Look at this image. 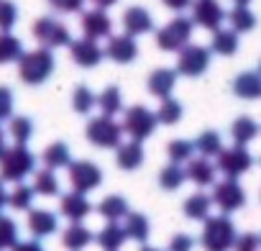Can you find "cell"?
<instances>
[{"label":"cell","mask_w":261,"mask_h":251,"mask_svg":"<svg viewBox=\"0 0 261 251\" xmlns=\"http://www.w3.org/2000/svg\"><path fill=\"white\" fill-rule=\"evenodd\" d=\"M95 241L102 251H120V246L128 241V236H125L120 223H105L100 228V233L95 236Z\"/></svg>","instance_id":"obj_25"},{"label":"cell","mask_w":261,"mask_h":251,"mask_svg":"<svg viewBox=\"0 0 261 251\" xmlns=\"http://www.w3.org/2000/svg\"><path fill=\"white\" fill-rule=\"evenodd\" d=\"M162 3H164L169 11H174V13H182L185 8H190V6H192V0H162Z\"/></svg>","instance_id":"obj_49"},{"label":"cell","mask_w":261,"mask_h":251,"mask_svg":"<svg viewBox=\"0 0 261 251\" xmlns=\"http://www.w3.org/2000/svg\"><path fill=\"white\" fill-rule=\"evenodd\" d=\"M192 154H195V144L187 141V139H174L167 146V157H169L172 164H185V162L192 159Z\"/></svg>","instance_id":"obj_40"},{"label":"cell","mask_w":261,"mask_h":251,"mask_svg":"<svg viewBox=\"0 0 261 251\" xmlns=\"http://www.w3.org/2000/svg\"><path fill=\"white\" fill-rule=\"evenodd\" d=\"M258 248H261V238L256 233H241L236 236L230 251H258Z\"/></svg>","instance_id":"obj_44"},{"label":"cell","mask_w":261,"mask_h":251,"mask_svg":"<svg viewBox=\"0 0 261 251\" xmlns=\"http://www.w3.org/2000/svg\"><path fill=\"white\" fill-rule=\"evenodd\" d=\"M192 29H195L192 18H187V16H174L164 29L156 31V46H159L162 52H179L182 46L190 44Z\"/></svg>","instance_id":"obj_6"},{"label":"cell","mask_w":261,"mask_h":251,"mask_svg":"<svg viewBox=\"0 0 261 251\" xmlns=\"http://www.w3.org/2000/svg\"><path fill=\"white\" fill-rule=\"evenodd\" d=\"M139 251H159V248H154V246H141Z\"/></svg>","instance_id":"obj_54"},{"label":"cell","mask_w":261,"mask_h":251,"mask_svg":"<svg viewBox=\"0 0 261 251\" xmlns=\"http://www.w3.org/2000/svg\"><path fill=\"white\" fill-rule=\"evenodd\" d=\"M123 31L128 34V36H144V34H149V31H154V18H151V13L146 11V8H141V6H134V8H128L125 13H123Z\"/></svg>","instance_id":"obj_16"},{"label":"cell","mask_w":261,"mask_h":251,"mask_svg":"<svg viewBox=\"0 0 261 251\" xmlns=\"http://www.w3.org/2000/svg\"><path fill=\"white\" fill-rule=\"evenodd\" d=\"M105 57L113 59L115 64H130L139 57V44L134 36L128 34H118V36H108V46H105Z\"/></svg>","instance_id":"obj_14"},{"label":"cell","mask_w":261,"mask_h":251,"mask_svg":"<svg viewBox=\"0 0 261 251\" xmlns=\"http://www.w3.org/2000/svg\"><path fill=\"white\" fill-rule=\"evenodd\" d=\"M233 3H236V6H248L251 0H233Z\"/></svg>","instance_id":"obj_53"},{"label":"cell","mask_w":261,"mask_h":251,"mask_svg":"<svg viewBox=\"0 0 261 251\" xmlns=\"http://www.w3.org/2000/svg\"><path fill=\"white\" fill-rule=\"evenodd\" d=\"M18 243V225L13 218L0 215V251H11Z\"/></svg>","instance_id":"obj_41"},{"label":"cell","mask_w":261,"mask_h":251,"mask_svg":"<svg viewBox=\"0 0 261 251\" xmlns=\"http://www.w3.org/2000/svg\"><path fill=\"white\" fill-rule=\"evenodd\" d=\"M90 210H92V205H90V200H87V195H80V192H67V195H62V200H59V213L67 218V220H72V223H80V220H85L87 215H90Z\"/></svg>","instance_id":"obj_18"},{"label":"cell","mask_w":261,"mask_h":251,"mask_svg":"<svg viewBox=\"0 0 261 251\" xmlns=\"http://www.w3.org/2000/svg\"><path fill=\"white\" fill-rule=\"evenodd\" d=\"M69 185L74 192L80 195H87L92 190L100 187L102 182V169L95 164V162H87V159H80V162H69Z\"/></svg>","instance_id":"obj_11"},{"label":"cell","mask_w":261,"mask_h":251,"mask_svg":"<svg viewBox=\"0 0 261 251\" xmlns=\"http://www.w3.org/2000/svg\"><path fill=\"white\" fill-rule=\"evenodd\" d=\"M41 162H44L46 169H64V167H69V162H72L69 146H67L64 141L49 144V146L44 149V154H41Z\"/></svg>","instance_id":"obj_27"},{"label":"cell","mask_w":261,"mask_h":251,"mask_svg":"<svg viewBox=\"0 0 261 251\" xmlns=\"http://www.w3.org/2000/svg\"><path fill=\"white\" fill-rule=\"evenodd\" d=\"M185 169H182V164H167L162 172H159V185H162V190H167V192H174V190H179L182 185H185Z\"/></svg>","instance_id":"obj_38"},{"label":"cell","mask_w":261,"mask_h":251,"mask_svg":"<svg viewBox=\"0 0 261 251\" xmlns=\"http://www.w3.org/2000/svg\"><path fill=\"white\" fill-rule=\"evenodd\" d=\"M34 187H29V185H23V182H16V187L8 192V205L13 208V210H31V205H34Z\"/></svg>","instance_id":"obj_39"},{"label":"cell","mask_w":261,"mask_h":251,"mask_svg":"<svg viewBox=\"0 0 261 251\" xmlns=\"http://www.w3.org/2000/svg\"><path fill=\"white\" fill-rule=\"evenodd\" d=\"M233 92L241 100H258L261 97V74L258 72H241L233 80Z\"/></svg>","instance_id":"obj_24"},{"label":"cell","mask_w":261,"mask_h":251,"mask_svg":"<svg viewBox=\"0 0 261 251\" xmlns=\"http://www.w3.org/2000/svg\"><path fill=\"white\" fill-rule=\"evenodd\" d=\"M54 67H57V62H54L51 49L39 46L34 52H23L21 54V59H18V77L26 85H44L54 74Z\"/></svg>","instance_id":"obj_1"},{"label":"cell","mask_w":261,"mask_h":251,"mask_svg":"<svg viewBox=\"0 0 261 251\" xmlns=\"http://www.w3.org/2000/svg\"><path fill=\"white\" fill-rule=\"evenodd\" d=\"M174 85H177V72L169 69V67H159V69H154V72L149 74V82H146L149 92H151L154 97H159V100L169 97L172 90H174Z\"/></svg>","instance_id":"obj_21"},{"label":"cell","mask_w":261,"mask_h":251,"mask_svg":"<svg viewBox=\"0 0 261 251\" xmlns=\"http://www.w3.org/2000/svg\"><path fill=\"white\" fill-rule=\"evenodd\" d=\"M258 131H261V126H258L251 115H241V118H236V120L230 123V139H233V144H238V146L251 144V141L258 136Z\"/></svg>","instance_id":"obj_23"},{"label":"cell","mask_w":261,"mask_h":251,"mask_svg":"<svg viewBox=\"0 0 261 251\" xmlns=\"http://www.w3.org/2000/svg\"><path fill=\"white\" fill-rule=\"evenodd\" d=\"M6 149H8V144H6V131L0 129V157L6 154Z\"/></svg>","instance_id":"obj_52"},{"label":"cell","mask_w":261,"mask_h":251,"mask_svg":"<svg viewBox=\"0 0 261 251\" xmlns=\"http://www.w3.org/2000/svg\"><path fill=\"white\" fill-rule=\"evenodd\" d=\"M18 23V8L13 0H0V31H11Z\"/></svg>","instance_id":"obj_43"},{"label":"cell","mask_w":261,"mask_h":251,"mask_svg":"<svg viewBox=\"0 0 261 251\" xmlns=\"http://www.w3.org/2000/svg\"><path fill=\"white\" fill-rule=\"evenodd\" d=\"M34 192L36 195H44V197H57L62 190H59V180H57V174H54V169H39V172H34Z\"/></svg>","instance_id":"obj_33"},{"label":"cell","mask_w":261,"mask_h":251,"mask_svg":"<svg viewBox=\"0 0 261 251\" xmlns=\"http://www.w3.org/2000/svg\"><path fill=\"white\" fill-rule=\"evenodd\" d=\"M223 149V139L218 131H202L195 141V152H200V157L210 159V157H218Z\"/></svg>","instance_id":"obj_37"},{"label":"cell","mask_w":261,"mask_h":251,"mask_svg":"<svg viewBox=\"0 0 261 251\" xmlns=\"http://www.w3.org/2000/svg\"><path fill=\"white\" fill-rule=\"evenodd\" d=\"M210 52L220 54V57H233L238 52V34L230 29H218L213 31V41H210Z\"/></svg>","instance_id":"obj_30"},{"label":"cell","mask_w":261,"mask_h":251,"mask_svg":"<svg viewBox=\"0 0 261 251\" xmlns=\"http://www.w3.org/2000/svg\"><path fill=\"white\" fill-rule=\"evenodd\" d=\"M182 210H185V215H187L190 220H205V218L210 215V210H213V200H210V195H205V192H192V195L185 200Z\"/></svg>","instance_id":"obj_29"},{"label":"cell","mask_w":261,"mask_h":251,"mask_svg":"<svg viewBox=\"0 0 261 251\" xmlns=\"http://www.w3.org/2000/svg\"><path fill=\"white\" fill-rule=\"evenodd\" d=\"M97 213H100L108 223H120L130 210H128V200H125V197H120V195H108V197L100 200Z\"/></svg>","instance_id":"obj_26"},{"label":"cell","mask_w":261,"mask_h":251,"mask_svg":"<svg viewBox=\"0 0 261 251\" xmlns=\"http://www.w3.org/2000/svg\"><path fill=\"white\" fill-rule=\"evenodd\" d=\"M210 200H213V205L220 208L223 215H228V213H236V210H241L246 205V192H243V187H241L238 180L225 177L223 182H215L213 185Z\"/></svg>","instance_id":"obj_10"},{"label":"cell","mask_w":261,"mask_h":251,"mask_svg":"<svg viewBox=\"0 0 261 251\" xmlns=\"http://www.w3.org/2000/svg\"><path fill=\"white\" fill-rule=\"evenodd\" d=\"M49 6L57 13H82L85 0H49Z\"/></svg>","instance_id":"obj_46"},{"label":"cell","mask_w":261,"mask_h":251,"mask_svg":"<svg viewBox=\"0 0 261 251\" xmlns=\"http://www.w3.org/2000/svg\"><path fill=\"white\" fill-rule=\"evenodd\" d=\"M258 74H261V62H258Z\"/></svg>","instance_id":"obj_55"},{"label":"cell","mask_w":261,"mask_h":251,"mask_svg":"<svg viewBox=\"0 0 261 251\" xmlns=\"http://www.w3.org/2000/svg\"><path fill=\"white\" fill-rule=\"evenodd\" d=\"M31 34H34V39H36L44 49H59V46H69V44H72L69 29H67L62 21L51 18V16H41L39 21H34Z\"/></svg>","instance_id":"obj_7"},{"label":"cell","mask_w":261,"mask_h":251,"mask_svg":"<svg viewBox=\"0 0 261 251\" xmlns=\"http://www.w3.org/2000/svg\"><path fill=\"white\" fill-rule=\"evenodd\" d=\"M13 118V90L0 85V123Z\"/></svg>","instance_id":"obj_45"},{"label":"cell","mask_w":261,"mask_h":251,"mask_svg":"<svg viewBox=\"0 0 261 251\" xmlns=\"http://www.w3.org/2000/svg\"><path fill=\"white\" fill-rule=\"evenodd\" d=\"M156 126H159L156 113L149 110L146 105H134L123 115V134H128L130 141H146L156 131Z\"/></svg>","instance_id":"obj_5"},{"label":"cell","mask_w":261,"mask_h":251,"mask_svg":"<svg viewBox=\"0 0 261 251\" xmlns=\"http://www.w3.org/2000/svg\"><path fill=\"white\" fill-rule=\"evenodd\" d=\"M192 248H195V238L187 233H177V236H172L167 251H192Z\"/></svg>","instance_id":"obj_47"},{"label":"cell","mask_w":261,"mask_h":251,"mask_svg":"<svg viewBox=\"0 0 261 251\" xmlns=\"http://www.w3.org/2000/svg\"><path fill=\"white\" fill-rule=\"evenodd\" d=\"M123 220H125V223H123V231H125L128 238H134V241H139V243H144V241L149 238L151 225H149V218H146V215H141V213H128Z\"/></svg>","instance_id":"obj_31"},{"label":"cell","mask_w":261,"mask_h":251,"mask_svg":"<svg viewBox=\"0 0 261 251\" xmlns=\"http://www.w3.org/2000/svg\"><path fill=\"white\" fill-rule=\"evenodd\" d=\"M95 105L100 108V115H118L123 110V95H120V87L110 85L105 87L100 95H95Z\"/></svg>","instance_id":"obj_28"},{"label":"cell","mask_w":261,"mask_h":251,"mask_svg":"<svg viewBox=\"0 0 261 251\" xmlns=\"http://www.w3.org/2000/svg\"><path fill=\"white\" fill-rule=\"evenodd\" d=\"M182 113H185L182 103H179L177 97L169 95V97L162 100V105H159V110H156V120L164 123V126H174V123L182 120Z\"/></svg>","instance_id":"obj_36"},{"label":"cell","mask_w":261,"mask_h":251,"mask_svg":"<svg viewBox=\"0 0 261 251\" xmlns=\"http://www.w3.org/2000/svg\"><path fill=\"white\" fill-rule=\"evenodd\" d=\"M8 205V190L3 185V180H0V213H3V208Z\"/></svg>","instance_id":"obj_51"},{"label":"cell","mask_w":261,"mask_h":251,"mask_svg":"<svg viewBox=\"0 0 261 251\" xmlns=\"http://www.w3.org/2000/svg\"><path fill=\"white\" fill-rule=\"evenodd\" d=\"M225 18L230 23V31H236V34H248L256 29V16L248 6H236L230 13H225Z\"/></svg>","instance_id":"obj_32"},{"label":"cell","mask_w":261,"mask_h":251,"mask_svg":"<svg viewBox=\"0 0 261 251\" xmlns=\"http://www.w3.org/2000/svg\"><path fill=\"white\" fill-rule=\"evenodd\" d=\"M115 164L125 172H134L144 164V146L141 141H120L115 146Z\"/></svg>","instance_id":"obj_20"},{"label":"cell","mask_w":261,"mask_h":251,"mask_svg":"<svg viewBox=\"0 0 261 251\" xmlns=\"http://www.w3.org/2000/svg\"><path fill=\"white\" fill-rule=\"evenodd\" d=\"M11 251H44V246L39 243V238H34V241H18Z\"/></svg>","instance_id":"obj_48"},{"label":"cell","mask_w":261,"mask_h":251,"mask_svg":"<svg viewBox=\"0 0 261 251\" xmlns=\"http://www.w3.org/2000/svg\"><path fill=\"white\" fill-rule=\"evenodd\" d=\"M210 49L207 46H200V44H187L177 52V74L182 77H200L207 72L210 67Z\"/></svg>","instance_id":"obj_8"},{"label":"cell","mask_w":261,"mask_h":251,"mask_svg":"<svg viewBox=\"0 0 261 251\" xmlns=\"http://www.w3.org/2000/svg\"><path fill=\"white\" fill-rule=\"evenodd\" d=\"M36 169V157L26 146H11L0 157V180L3 182H23Z\"/></svg>","instance_id":"obj_3"},{"label":"cell","mask_w":261,"mask_h":251,"mask_svg":"<svg viewBox=\"0 0 261 251\" xmlns=\"http://www.w3.org/2000/svg\"><path fill=\"white\" fill-rule=\"evenodd\" d=\"M90 3L95 6V8H100V11H108V8H113L118 0H90Z\"/></svg>","instance_id":"obj_50"},{"label":"cell","mask_w":261,"mask_h":251,"mask_svg":"<svg viewBox=\"0 0 261 251\" xmlns=\"http://www.w3.org/2000/svg\"><path fill=\"white\" fill-rule=\"evenodd\" d=\"M21 54H23V41L11 31H0V64L18 62Z\"/></svg>","instance_id":"obj_34"},{"label":"cell","mask_w":261,"mask_h":251,"mask_svg":"<svg viewBox=\"0 0 261 251\" xmlns=\"http://www.w3.org/2000/svg\"><path fill=\"white\" fill-rule=\"evenodd\" d=\"M8 134L18 146H26L34 136V120L26 118V115H13L11 123H8Z\"/></svg>","instance_id":"obj_35"},{"label":"cell","mask_w":261,"mask_h":251,"mask_svg":"<svg viewBox=\"0 0 261 251\" xmlns=\"http://www.w3.org/2000/svg\"><path fill=\"white\" fill-rule=\"evenodd\" d=\"M85 136L97 149H115L120 144V139H123V126L115 118H110V115H95L87 123Z\"/></svg>","instance_id":"obj_4"},{"label":"cell","mask_w":261,"mask_h":251,"mask_svg":"<svg viewBox=\"0 0 261 251\" xmlns=\"http://www.w3.org/2000/svg\"><path fill=\"white\" fill-rule=\"evenodd\" d=\"M26 223H29V231L34 238H46V236L57 233V228H59V218L46 208H31Z\"/></svg>","instance_id":"obj_17"},{"label":"cell","mask_w":261,"mask_h":251,"mask_svg":"<svg viewBox=\"0 0 261 251\" xmlns=\"http://www.w3.org/2000/svg\"><path fill=\"white\" fill-rule=\"evenodd\" d=\"M69 57H72V62H74L77 67L92 69V67H97V64L105 59V49H102L97 41L82 36V39H72V44H69Z\"/></svg>","instance_id":"obj_13"},{"label":"cell","mask_w":261,"mask_h":251,"mask_svg":"<svg viewBox=\"0 0 261 251\" xmlns=\"http://www.w3.org/2000/svg\"><path fill=\"white\" fill-rule=\"evenodd\" d=\"M72 108H74L80 115H87V113L95 108V92H92L87 85L74 87V92H72Z\"/></svg>","instance_id":"obj_42"},{"label":"cell","mask_w":261,"mask_h":251,"mask_svg":"<svg viewBox=\"0 0 261 251\" xmlns=\"http://www.w3.org/2000/svg\"><path fill=\"white\" fill-rule=\"evenodd\" d=\"M92 241H95L92 231L85 228L82 223H69V228L62 233V246L67 251H85Z\"/></svg>","instance_id":"obj_22"},{"label":"cell","mask_w":261,"mask_h":251,"mask_svg":"<svg viewBox=\"0 0 261 251\" xmlns=\"http://www.w3.org/2000/svg\"><path fill=\"white\" fill-rule=\"evenodd\" d=\"M225 21L220 0H192V23L207 31H218Z\"/></svg>","instance_id":"obj_12"},{"label":"cell","mask_w":261,"mask_h":251,"mask_svg":"<svg viewBox=\"0 0 261 251\" xmlns=\"http://www.w3.org/2000/svg\"><path fill=\"white\" fill-rule=\"evenodd\" d=\"M80 26H82L85 39H92V41L108 39V36L113 34V21H110V16H108L105 11H100V8L85 11V13H82Z\"/></svg>","instance_id":"obj_15"},{"label":"cell","mask_w":261,"mask_h":251,"mask_svg":"<svg viewBox=\"0 0 261 251\" xmlns=\"http://www.w3.org/2000/svg\"><path fill=\"white\" fill-rule=\"evenodd\" d=\"M238 231L233 225V220L228 215H207L202 220V233H200V243L205 251H230L233 241H236Z\"/></svg>","instance_id":"obj_2"},{"label":"cell","mask_w":261,"mask_h":251,"mask_svg":"<svg viewBox=\"0 0 261 251\" xmlns=\"http://www.w3.org/2000/svg\"><path fill=\"white\" fill-rule=\"evenodd\" d=\"M215 159H218L215 169L223 172V174L230 177V180H238L241 174H246V172L253 167V157H251V152H248L246 146H238V144H233V146H228V149L223 146L220 154H218Z\"/></svg>","instance_id":"obj_9"},{"label":"cell","mask_w":261,"mask_h":251,"mask_svg":"<svg viewBox=\"0 0 261 251\" xmlns=\"http://www.w3.org/2000/svg\"><path fill=\"white\" fill-rule=\"evenodd\" d=\"M215 174H218V169H215V164L210 162V159H205V157H192L190 162H187V169H185V177L190 180V182H195L197 187H210V185H215Z\"/></svg>","instance_id":"obj_19"},{"label":"cell","mask_w":261,"mask_h":251,"mask_svg":"<svg viewBox=\"0 0 261 251\" xmlns=\"http://www.w3.org/2000/svg\"><path fill=\"white\" fill-rule=\"evenodd\" d=\"M258 238H261V236H258Z\"/></svg>","instance_id":"obj_56"}]
</instances>
